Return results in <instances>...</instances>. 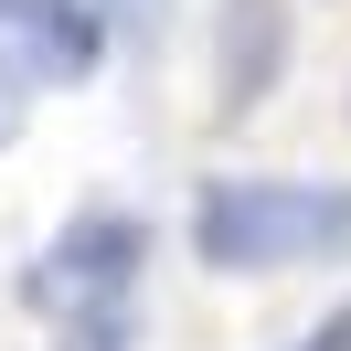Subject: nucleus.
Segmentation results:
<instances>
[{
  "mask_svg": "<svg viewBox=\"0 0 351 351\" xmlns=\"http://www.w3.org/2000/svg\"><path fill=\"white\" fill-rule=\"evenodd\" d=\"M192 256L213 277H287V266L351 256V181H287V171H213L192 192Z\"/></svg>",
  "mask_w": 351,
  "mask_h": 351,
  "instance_id": "f257e3e1",
  "label": "nucleus"
},
{
  "mask_svg": "<svg viewBox=\"0 0 351 351\" xmlns=\"http://www.w3.org/2000/svg\"><path fill=\"white\" fill-rule=\"evenodd\" d=\"M149 213H128V202H86V213L64 223V234L32 256V277H22V298L32 308H128V287H138V266H149Z\"/></svg>",
  "mask_w": 351,
  "mask_h": 351,
  "instance_id": "f03ea898",
  "label": "nucleus"
},
{
  "mask_svg": "<svg viewBox=\"0 0 351 351\" xmlns=\"http://www.w3.org/2000/svg\"><path fill=\"white\" fill-rule=\"evenodd\" d=\"M287 53H298V11L287 0H223L213 11V117H245L287 86Z\"/></svg>",
  "mask_w": 351,
  "mask_h": 351,
  "instance_id": "7ed1b4c3",
  "label": "nucleus"
},
{
  "mask_svg": "<svg viewBox=\"0 0 351 351\" xmlns=\"http://www.w3.org/2000/svg\"><path fill=\"white\" fill-rule=\"evenodd\" d=\"M107 11L96 0H32L22 11V64H32V86H86L96 64H107Z\"/></svg>",
  "mask_w": 351,
  "mask_h": 351,
  "instance_id": "20e7f679",
  "label": "nucleus"
},
{
  "mask_svg": "<svg viewBox=\"0 0 351 351\" xmlns=\"http://www.w3.org/2000/svg\"><path fill=\"white\" fill-rule=\"evenodd\" d=\"M53 351H138V319L128 308H64L53 319Z\"/></svg>",
  "mask_w": 351,
  "mask_h": 351,
  "instance_id": "39448f33",
  "label": "nucleus"
},
{
  "mask_svg": "<svg viewBox=\"0 0 351 351\" xmlns=\"http://www.w3.org/2000/svg\"><path fill=\"white\" fill-rule=\"evenodd\" d=\"M287 351H351V298L330 308V319H308V330H298V341H287Z\"/></svg>",
  "mask_w": 351,
  "mask_h": 351,
  "instance_id": "423d86ee",
  "label": "nucleus"
},
{
  "mask_svg": "<svg viewBox=\"0 0 351 351\" xmlns=\"http://www.w3.org/2000/svg\"><path fill=\"white\" fill-rule=\"evenodd\" d=\"M22 86H32V64H0V138H22V107H32Z\"/></svg>",
  "mask_w": 351,
  "mask_h": 351,
  "instance_id": "0eeeda50",
  "label": "nucleus"
},
{
  "mask_svg": "<svg viewBox=\"0 0 351 351\" xmlns=\"http://www.w3.org/2000/svg\"><path fill=\"white\" fill-rule=\"evenodd\" d=\"M22 11H32V0H0V32H22Z\"/></svg>",
  "mask_w": 351,
  "mask_h": 351,
  "instance_id": "6e6552de",
  "label": "nucleus"
}]
</instances>
